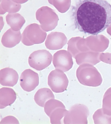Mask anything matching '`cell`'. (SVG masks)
<instances>
[{"mask_svg":"<svg viewBox=\"0 0 111 124\" xmlns=\"http://www.w3.org/2000/svg\"><path fill=\"white\" fill-rule=\"evenodd\" d=\"M19 75L15 70L6 68L0 70V83L3 86L12 87L17 84Z\"/></svg>","mask_w":111,"mask_h":124,"instance_id":"obj_11","label":"cell"},{"mask_svg":"<svg viewBox=\"0 0 111 124\" xmlns=\"http://www.w3.org/2000/svg\"><path fill=\"white\" fill-rule=\"evenodd\" d=\"M67 39L63 33L51 32L48 35L45 42L46 48L51 50L61 49L66 44Z\"/></svg>","mask_w":111,"mask_h":124,"instance_id":"obj_10","label":"cell"},{"mask_svg":"<svg viewBox=\"0 0 111 124\" xmlns=\"http://www.w3.org/2000/svg\"><path fill=\"white\" fill-rule=\"evenodd\" d=\"M21 38L22 35L20 31H15L10 29L4 34L1 39V43L5 47L11 48L18 44Z\"/></svg>","mask_w":111,"mask_h":124,"instance_id":"obj_12","label":"cell"},{"mask_svg":"<svg viewBox=\"0 0 111 124\" xmlns=\"http://www.w3.org/2000/svg\"><path fill=\"white\" fill-rule=\"evenodd\" d=\"M76 76L80 83L85 86L98 87L101 85L103 81L98 70L89 65L80 66L77 70Z\"/></svg>","mask_w":111,"mask_h":124,"instance_id":"obj_2","label":"cell"},{"mask_svg":"<svg viewBox=\"0 0 111 124\" xmlns=\"http://www.w3.org/2000/svg\"><path fill=\"white\" fill-rule=\"evenodd\" d=\"M102 109L104 114L111 116V87L108 89L104 94Z\"/></svg>","mask_w":111,"mask_h":124,"instance_id":"obj_19","label":"cell"},{"mask_svg":"<svg viewBox=\"0 0 111 124\" xmlns=\"http://www.w3.org/2000/svg\"><path fill=\"white\" fill-rule=\"evenodd\" d=\"M92 118L95 124H111V116L104 114L102 108L96 110Z\"/></svg>","mask_w":111,"mask_h":124,"instance_id":"obj_16","label":"cell"},{"mask_svg":"<svg viewBox=\"0 0 111 124\" xmlns=\"http://www.w3.org/2000/svg\"><path fill=\"white\" fill-rule=\"evenodd\" d=\"M52 63L56 69L60 70L64 72L70 70L73 65L71 55L64 50H59L54 53Z\"/></svg>","mask_w":111,"mask_h":124,"instance_id":"obj_9","label":"cell"},{"mask_svg":"<svg viewBox=\"0 0 111 124\" xmlns=\"http://www.w3.org/2000/svg\"><path fill=\"white\" fill-rule=\"evenodd\" d=\"M20 85L27 92L33 91L39 83L38 74L30 69L25 70L20 76Z\"/></svg>","mask_w":111,"mask_h":124,"instance_id":"obj_8","label":"cell"},{"mask_svg":"<svg viewBox=\"0 0 111 124\" xmlns=\"http://www.w3.org/2000/svg\"><path fill=\"white\" fill-rule=\"evenodd\" d=\"M68 110L66 108L58 107L54 109L50 114V122L52 124H61V120L65 117Z\"/></svg>","mask_w":111,"mask_h":124,"instance_id":"obj_17","label":"cell"},{"mask_svg":"<svg viewBox=\"0 0 111 124\" xmlns=\"http://www.w3.org/2000/svg\"><path fill=\"white\" fill-rule=\"evenodd\" d=\"M16 99V93L13 89L7 87H3L0 89V109L11 105Z\"/></svg>","mask_w":111,"mask_h":124,"instance_id":"obj_13","label":"cell"},{"mask_svg":"<svg viewBox=\"0 0 111 124\" xmlns=\"http://www.w3.org/2000/svg\"><path fill=\"white\" fill-rule=\"evenodd\" d=\"M54 96L52 91L48 88H43L38 90L34 96L36 103L41 107H44L45 104L49 100L54 99Z\"/></svg>","mask_w":111,"mask_h":124,"instance_id":"obj_15","label":"cell"},{"mask_svg":"<svg viewBox=\"0 0 111 124\" xmlns=\"http://www.w3.org/2000/svg\"><path fill=\"white\" fill-rule=\"evenodd\" d=\"M52 56L51 53L45 49L34 51L29 58L30 66L37 70H42L51 64Z\"/></svg>","mask_w":111,"mask_h":124,"instance_id":"obj_6","label":"cell"},{"mask_svg":"<svg viewBox=\"0 0 111 124\" xmlns=\"http://www.w3.org/2000/svg\"><path fill=\"white\" fill-rule=\"evenodd\" d=\"M42 29L48 32L54 30L58 25L59 17L53 9L48 7H42L38 10L36 14Z\"/></svg>","mask_w":111,"mask_h":124,"instance_id":"obj_5","label":"cell"},{"mask_svg":"<svg viewBox=\"0 0 111 124\" xmlns=\"http://www.w3.org/2000/svg\"><path fill=\"white\" fill-rule=\"evenodd\" d=\"M76 28L85 34L97 35L111 23V5L105 0H80L73 8Z\"/></svg>","mask_w":111,"mask_h":124,"instance_id":"obj_1","label":"cell"},{"mask_svg":"<svg viewBox=\"0 0 111 124\" xmlns=\"http://www.w3.org/2000/svg\"><path fill=\"white\" fill-rule=\"evenodd\" d=\"M89 114V110L86 106L77 104L67 111L63 122L65 124H87Z\"/></svg>","mask_w":111,"mask_h":124,"instance_id":"obj_4","label":"cell"},{"mask_svg":"<svg viewBox=\"0 0 111 124\" xmlns=\"http://www.w3.org/2000/svg\"><path fill=\"white\" fill-rule=\"evenodd\" d=\"M19 124V121L16 118L13 116H9L5 117L2 120L0 124Z\"/></svg>","mask_w":111,"mask_h":124,"instance_id":"obj_20","label":"cell"},{"mask_svg":"<svg viewBox=\"0 0 111 124\" xmlns=\"http://www.w3.org/2000/svg\"><path fill=\"white\" fill-rule=\"evenodd\" d=\"M6 18L7 24L15 31H20L26 22L24 17L18 13H9Z\"/></svg>","mask_w":111,"mask_h":124,"instance_id":"obj_14","label":"cell"},{"mask_svg":"<svg viewBox=\"0 0 111 124\" xmlns=\"http://www.w3.org/2000/svg\"><path fill=\"white\" fill-rule=\"evenodd\" d=\"M36 23H33L26 27L22 34V42L27 46L42 43L47 36L46 32Z\"/></svg>","mask_w":111,"mask_h":124,"instance_id":"obj_3","label":"cell"},{"mask_svg":"<svg viewBox=\"0 0 111 124\" xmlns=\"http://www.w3.org/2000/svg\"><path fill=\"white\" fill-rule=\"evenodd\" d=\"M58 107L66 108L65 105L61 101L54 99H51L47 101L45 104L44 111L47 115L50 117L52 111Z\"/></svg>","mask_w":111,"mask_h":124,"instance_id":"obj_18","label":"cell"},{"mask_svg":"<svg viewBox=\"0 0 111 124\" xmlns=\"http://www.w3.org/2000/svg\"><path fill=\"white\" fill-rule=\"evenodd\" d=\"M69 82L67 76L60 70H54L50 72L48 76V85L54 93L64 92L67 90Z\"/></svg>","mask_w":111,"mask_h":124,"instance_id":"obj_7","label":"cell"}]
</instances>
